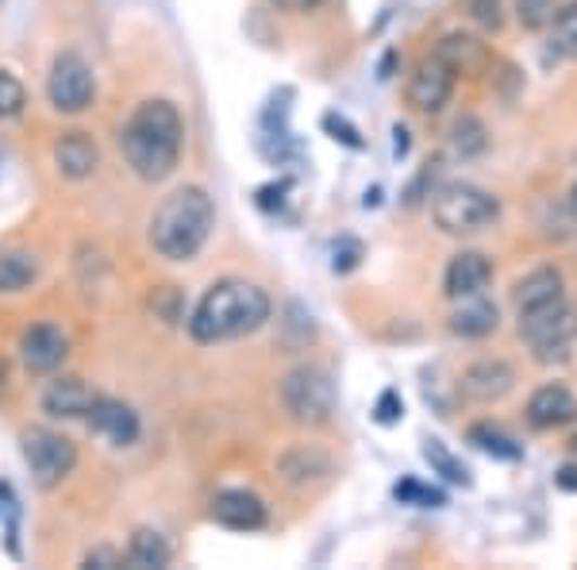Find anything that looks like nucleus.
I'll return each mask as SVG.
<instances>
[{"label": "nucleus", "instance_id": "2eb2a0df", "mask_svg": "<svg viewBox=\"0 0 577 570\" xmlns=\"http://www.w3.org/2000/svg\"><path fill=\"white\" fill-rule=\"evenodd\" d=\"M97 393L89 390L86 378H54L51 385L43 390V413L51 420H86L89 409H93Z\"/></svg>", "mask_w": 577, "mask_h": 570}, {"label": "nucleus", "instance_id": "473e14b6", "mask_svg": "<svg viewBox=\"0 0 577 570\" xmlns=\"http://www.w3.org/2000/svg\"><path fill=\"white\" fill-rule=\"evenodd\" d=\"M358 258H362V243L358 239H343L339 248H335V274H350L358 266Z\"/></svg>", "mask_w": 577, "mask_h": 570}, {"label": "nucleus", "instance_id": "9b49d317", "mask_svg": "<svg viewBox=\"0 0 577 570\" xmlns=\"http://www.w3.org/2000/svg\"><path fill=\"white\" fill-rule=\"evenodd\" d=\"M86 425L93 428V435L108 440L112 447H131V443L139 440V432H143V420H139V413L131 409L128 401L101 397V393H97V401H93V409H89Z\"/></svg>", "mask_w": 577, "mask_h": 570}, {"label": "nucleus", "instance_id": "1a4fd4ad", "mask_svg": "<svg viewBox=\"0 0 577 570\" xmlns=\"http://www.w3.org/2000/svg\"><path fill=\"white\" fill-rule=\"evenodd\" d=\"M454 81H459V74H454L439 54H427V59L412 69V77H408L405 97H408V104L416 112H424V116H439L450 104V97H454Z\"/></svg>", "mask_w": 577, "mask_h": 570}, {"label": "nucleus", "instance_id": "4c0bfd02", "mask_svg": "<svg viewBox=\"0 0 577 570\" xmlns=\"http://www.w3.org/2000/svg\"><path fill=\"white\" fill-rule=\"evenodd\" d=\"M393 136H397V154L408 151V131L405 128H393Z\"/></svg>", "mask_w": 577, "mask_h": 570}, {"label": "nucleus", "instance_id": "dca6fc26", "mask_svg": "<svg viewBox=\"0 0 577 570\" xmlns=\"http://www.w3.org/2000/svg\"><path fill=\"white\" fill-rule=\"evenodd\" d=\"M562 297H566V278H562L559 266H535L531 274H524L516 281V290H512V305H516L520 316L554 305Z\"/></svg>", "mask_w": 577, "mask_h": 570}, {"label": "nucleus", "instance_id": "ddd939ff", "mask_svg": "<svg viewBox=\"0 0 577 570\" xmlns=\"http://www.w3.org/2000/svg\"><path fill=\"white\" fill-rule=\"evenodd\" d=\"M577 420V397L562 382H547L527 397V425L539 432H554Z\"/></svg>", "mask_w": 577, "mask_h": 570}, {"label": "nucleus", "instance_id": "e433bc0d", "mask_svg": "<svg viewBox=\"0 0 577 570\" xmlns=\"http://www.w3.org/2000/svg\"><path fill=\"white\" fill-rule=\"evenodd\" d=\"M273 4H278V9H285V12H312L316 4H320V0H273Z\"/></svg>", "mask_w": 577, "mask_h": 570}, {"label": "nucleus", "instance_id": "c9c22d12", "mask_svg": "<svg viewBox=\"0 0 577 570\" xmlns=\"http://www.w3.org/2000/svg\"><path fill=\"white\" fill-rule=\"evenodd\" d=\"M554 485H559V490H566V494H577V467H574V463L559 467V474H554Z\"/></svg>", "mask_w": 577, "mask_h": 570}, {"label": "nucleus", "instance_id": "0eeeda50", "mask_svg": "<svg viewBox=\"0 0 577 570\" xmlns=\"http://www.w3.org/2000/svg\"><path fill=\"white\" fill-rule=\"evenodd\" d=\"M20 447H24L27 470H31L39 490L62 485L77 467L74 440H66L62 432H51V428H27V432L20 435Z\"/></svg>", "mask_w": 577, "mask_h": 570}, {"label": "nucleus", "instance_id": "2f4dec72", "mask_svg": "<svg viewBox=\"0 0 577 570\" xmlns=\"http://www.w3.org/2000/svg\"><path fill=\"white\" fill-rule=\"evenodd\" d=\"M400 417H405V401H400L397 390H385L382 397H377L374 420H377V425H397Z\"/></svg>", "mask_w": 577, "mask_h": 570}, {"label": "nucleus", "instance_id": "4be33fe9", "mask_svg": "<svg viewBox=\"0 0 577 570\" xmlns=\"http://www.w3.org/2000/svg\"><path fill=\"white\" fill-rule=\"evenodd\" d=\"M35 278H39V263H35V255H27V251H20V248L0 251V293L27 290Z\"/></svg>", "mask_w": 577, "mask_h": 570}, {"label": "nucleus", "instance_id": "f257e3e1", "mask_svg": "<svg viewBox=\"0 0 577 570\" xmlns=\"http://www.w3.org/2000/svg\"><path fill=\"white\" fill-rule=\"evenodd\" d=\"M181 143H185V119H181L178 104L151 97V101L136 104L124 131H119V151L143 181H166L181 159Z\"/></svg>", "mask_w": 577, "mask_h": 570}, {"label": "nucleus", "instance_id": "6e6552de", "mask_svg": "<svg viewBox=\"0 0 577 570\" xmlns=\"http://www.w3.org/2000/svg\"><path fill=\"white\" fill-rule=\"evenodd\" d=\"M93 93L97 81L89 62L77 51H62L51 66V77H47V101L66 116H74V112H86L93 104Z\"/></svg>", "mask_w": 577, "mask_h": 570}, {"label": "nucleus", "instance_id": "4468645a", "mask_svg": "<svg viewBox=\"0 0 577 570\" xmlns=\"http://www.w3.org/2000/svg\"><path fill=\"white\" fill-rule=\"evenodd\" d=\"M213 520L231 532H258L266 528L270 512H266V502L251 490H220L213 497Z\"/></svg>", "mask_w": 577, "mask_h": 570}, {"label": "nucleus", "instance_id": "412c9836", "mask_svg": "<svg viewBox=\"0 0 577 570\" xmlns=\"http://www.w3.org/2000/svg\"><path fill=\"white\" fill-rule=\"evenodd\" d=\"M128 567L136 570H162L170 567V544L154 532V528H139L128 544Z\"/></svg>", "mask_w": 577, "mask_h": 570}, {"label": "nucleus", "instance_id": "ea45409f", "mask_svg": "<svg viewBox=\"0 0 577 570\" xmlns=\"http://www.w3.org/2000/svg\"><path fill=\"white\" fill-rule=\"evenodd\" d=\"M569 452H574V455H577V435H574V440H569Z\"/></svg>", "mask_w": 577, "mask_h": 570}, {"label": "nucleus", "instance_id": "a878e982", "mask_svg": "<svg viewBox=\"0 0 577 570\" xmlns=\"http://www.w3.org/2000/svg\"><path fill=\"white\" fill-rule=\"evenodd\" d=\"M424 459L432 463V470H439L447 482H454V485H470V482H474V478H470V470H466V463L454 459V455H450L439 440H427L424 443Z\"/></svg>", "mask_w": 577, "mask_h": 570}, {"label": "nucleus", "instance_id": "c85d7f7f", "mask_svg": "<svg viewBox=\"0 0 577 570\" xmlns=\"http://www.w3.org/2000/svg\"><path fill=\"white\" fill-rule=\"evenodd\" d=\"M554 0H516V20L524 31H543L554 20Z\"/></svg>", "mask_w": 577, "mask_h": 570}, {"label": "nucleus", "instance_id": "72a5a7b5", "mask_svg": "<svg viewBox=\"0 0 577 570\" xmlns=\"http://www.w3.org/2000/svg\"><path fill=\"white\" fill-rule=\"evenodd\" d=\"M323 128L332 131L335 139H343V143H347V147L362 151V139H358V131L350 128V124H347V119H343V116H335V112H332V116H323Z\"/></svg>", "mask_w": 577, "mask_h": 570}, {"label": "nucleus", "instance_id": "bb28decb", "mask_svg": "<svg viewBox=\"0 0 577 570\" xmlns=\"http://www.w3.org/2000/svg\"><path fill=\"white\" fill-rule=\"evenodd\" d=\"M485 124L477 116H462L454 128H450V147L462 154V159H474V154H482L485 151Z\"/></svg>", "mask_w": 577, "mask_h": 570}, {"label": "nucleus", "instance_id": "c756f323", "mask_svg": "<svg viewBox=\"0 0 577 570\" xmlns=\"http://www.w3.org/2000/svg\"><path fill=\"white\" fill-rule=\"evenodd\" d=\"M397 502L405 505H420V509H439L443 505V494L439 490H432V485H420L416 478H405V482H397Z\"/></svg>", "mask_w": 577, "mask_h": 570}, {"label": "nucleus", "instance_id": "a211bd4d", "mask_svg": "<svg viewBox=\"0 0 577 570\" xmlns=\"http://www.w3.org/2000/svg\"><path fill=\"white\" fill-rule=\"evenodd\" d=\"M512 385H516V370H512L504 358H482V363L462 370L459 390L466 393L470 401H501Z\"/></svg>", "mask_w": 577, "mask_h": 570}, {"label": "nucleus", "instance_id": "423d86ee", "mask_svg": "<svg viewBox=\"0 0 577 570\" xmlns=\"http://www.w3.org/2000/svg\"><path fill=\"white\" fill-rule=\"evenodd\" d=\"M281 409L288 413V420L308 428H320L332 420L335 413V382L316 366H293L281 378Z\"/></svg>", "mask_w": 577, "mask_h": 570}, {"label": "nucleus", "instance_id": "9d476101", "mask_svg": "<svg viewBox=\"0 0 577 570\" xmlns=\"http://www.w3.org/2000/svg\"><path fill=\"white\" fill-rule=\"evenodd\" d=\"M69 355V340L62 328L54 324H31L24 335H20V363H24L27 375L43 378L54 375Z\"/></svg>", "mask_w": 577, "mask_h": 570}, {"label": "nucleus", "instance_id": "f3484780", "mask_svg": "<svg viewBox=\"0 0 577 570\" xmlns=\"http://www.w3.org/2000/svg\"><path fill=\"white\" fill-rule=\"evenodd\" d=\"M435 54H439V59L447 62L454 74H462V77H482L485 69L492 66L489 43H482V39H477V35H470V31L443 35L439 47H435Z\"/></svg>", "mask_w": 577, "mask_h": 570}, {"label": "nucleus", "instance_id": "f8f14e48", "mask_svg": "<svg viewBox=\"0 0 577 570\" xmlns=\"http://www.w3.org/2000/svg\"><path fill=\"white\" fill-rule=\"evenodd\" d=\"M492 281V263L482 251H459V255L447 263L443 274V293L450 301H466V297H482Z\"/></svg>", "mask_w": 577, "mask_h": 570}, {"label": "nucleus", "instance_id": "20e7f679", "mask_svg": "<svg viewBox=\"0 0 577 570\" xmlns=\"http://www.w3.org/2000/svg\"><path fill=\"white\" fill-rule=\"evenodd\" d=\"M432 216L435 228L447 231V236H474L501 216V201L474 181H450L435 193Z\"/></svg>", "mask_w": 577, "mask_h": 570}, {"label": "nucleus", "instance_id": "f03ea898", "mask_svg": "<svg viewBox=\"0 0 577 570\" xmlns=\"http://www.w3.org/2000/svg\"><path fill=\"white\" fill-rule=\"evenodd\" d=\"M270 293L262 286L243 278H223L208 286L204 297L196 301L193 316H189V335L204 347L243 340V335H255L270 320Z\"/></svg>", "mask_w": 577, "mask_h": 570}, {"label": "nucleus", "instance_id": "7ed1b4c3", "mask_svg": "<svg viewBox=\"0 0 577 570\" xmlns=\"http://www.w3.org/2000/svg\"><path fill=\"white\" fill-rule=\"evenodd\" d=\"M216 228V205L201 186L174 189L151 216V248L166 263H189L201 255Z\"/></svg>", "mask_w": 577, "mask_h": 570}, {"label": "nucleus", "instance_id": "cd10ccee", "mask_svg": "<svg viewBox=\"0 0 577 570\" xmlns=\"http://www.w3.org/2000/svg\"><path fill=\"white\" fill-rule=\"evenodd\" d=\"M27 104V89L16 74L0 69V119H16Z\"/></svg>", "mask_w": 577, "mask_h": 570}, {"label": "nucleus", "instance_id": "f704fd0d", "mask_svg": "<svg viewBox=\"0 0 577 570\" xmlns=\"http://www.w3.org/2000/svg\"><path fill=\"white\" fill-rule=\"evenodd\" d=\"M86 567H101V570L124 567V555L112 552V547H97V552H89V555H86Z\"/></svg>", "mask_w": 577, "mask_h": 570}, {"label": "nucleus", "instance_id": "393cba45", "mask_svg": "<svg viewBox=\"0 0 577 570\" xmlns=\"http://www.w3.org/2000/svg\"><path fill=\"white\" fill-rule=\"evenodd\" d=\"M551 43L562 59H577V0L562 4L551 20Z\"/></svg>", "mask_w": 577, "mask_h": 570}, {"label": "nucleus", "instance_id": "39448f33", "mask_svg": "<svg viewBox=\"0 0 577 570\" xmlns=\"http://www.w3.org/2000/svg\"><path fill=\"white\" fill-rule=\"evenodd\" d=\"M520 335H524L527 347H531L535 363H543V366L566 363L577 340V313L566 305V297H562V301H554V305L520 316Z\"/></svg>", "mask_w": 577, "mask_h": 570}, {"label": "nucleus", "instance_id": "7c9ffc66", "mask_svg": "<svg viewBox=\"0 0 577 570\" xmlns=\"http://www.w3.org/2000/svg\"><path fill=\"white\" fill-rule=\"evenodd\" d=\"M466 12L482 31H501L504 24L501 0H466Z\"/></svg>", "mask_w": 577, "mask_h": 570}, {"label": "nucleus", "instance_id": "5701e85b", "mask_svg": "<svg viewBox=\"0 0 577 570\" xmlns=\"http://www.w3.org/2000/svg\"><path fill=\"white\" fill-rule=\"evenodd\" d=\"M466 440L474 443L477 452L492 455V459H504V463H516L520 455H524V447H520L509 432H501V428H492V425H470Z\"/></svg>", "mask_w": 577, "mask_h": 570}, {"label": "nucleus", "instance_id": "6ab92c4d", "mask_svg": "<svg viewBox=\"0 0 577 570\" xmlns=\"http://www.w3.org/2000/svg\"><path fill=\"white\" fill-rule=\"evenodd\" d=\"M97 162H101V154H97V143L86 131H66V136L54 143V166H59L62 178H69V181L93 178Z\"/></svg>", "mask_w": 577, "mask_h": 570}, {"label": "nucleus", "instance_id": "58836bf2", "mask_svg": "<svg viewBox=\"0 0 577 570\" xmlns=\"http://www.w3.org/2000/svg\"><path fill=\"white\" fill-rule=\"evenodd\" d=\"M569 208H574V216H577V181H574V189H569Z\"/></svg>", "mask_w": 577, "mask_h": 570}, {"label": "nucleus", "instance_id": "b1692460", "mask_svg": "<svg viewBox=\"0 0 577 570\" xmlns=\"http://www.w3.org/2000/svg\"><path fill=\"white\" fill-rule=\"evenodd\" d=\"M281 474L288 478V482H312V478L328 474L332 470V459L328 455H320L316 447H297V452L281 455Z\"/></svg>", "mask_w": 577, "mask_h": 570}, {"label": "nucleus", "instance_id": "aec40b11", "mask_svg": "<svg viewBox=\"0 0 577 570\" xmlns=\"http://www.w3.org/2000/svg\"><path fill=\"white\" fill-rule=\"evenodd\" d=\"M497 324H501V313H497V305L485 301V293H482V297L462 301L459 313L450 316V332L462 335V340H485V335L497 332Z\"/></svg>", "mask_w": 577, "mask_h": 570}]
</instances>
